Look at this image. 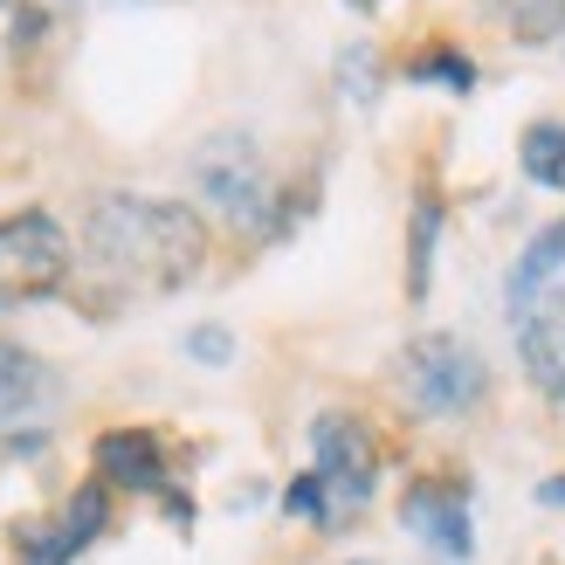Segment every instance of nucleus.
I'll return each instance as SVG.
<instances>
[{
    "instance_id": "f257e3e1",
    "label": "nucleus",
    "mask_w": 565,
    "mask_h": 565,
    "mask_svg": "<svg viewBox=\"0 0 565 565\" xmlns=\"http://www.w3.org/2000/svg\"><path fill=\"white\" fill-rule=\"evenodd\" d=\"M83 269L90 303H146L173 297L207 269V221L186 201L159 193H97L83 214Z\"/></svg>"
},
{
    "instance_id": "f03ea898",
    "label": "nucleus",
    "mask_w": 565,
    "mask_h": 565,
    "mask_svg": "<svg viewBox=\"0 0 565 565\" xmlns=\"http://www.w3.org/2000/svg\"><path fill=\"white\" fill-rule=\"evenodd\" d=\"M193 186H201V201L248 242H282L310 214V193L290 186V180H276L269 152L248 131L201 138V152H193Z\"/></svg>"
},
{
    "instance_id": "7ed1b4c3",
    "label": "nucleus",
    "mask_w": 565,
    "mask_h": 565,
    "mask_svg": "<svg viewBox=\"0 0 565 565\" xmlns=\"http://www.w3.org/2000/svg\"><path fill=\"white\" fill-rule=\"evenodd\" d=\"M503 310H511L524 373L558 401L565 393V221H545L524 242V256L503 276Z\"/></svg>"
},
{
    "instance_id": "20e7f679",
    "label": "nucleus",
    "mask_w": 565,
    "mask_h": 565,
    "mask_svg": "<svg viewBox=\"0 0 565 565\" xmlns=\"http://www.w3.org/2000/svg\"><path fill=\"white\" fill-rule=\"evenodd\" d=\"M70 276H76V248L63 235V221L42 214V207L0 214V310L63 297Z\"/></svg>"
},
{
    "instance_id": "39448f33",
    "label": "nucleus",
    "mask_w": 565,
    "mask_h": 565,
    "mask_svg": "<svg viewBox=\"0 0 565 565\" xmlns=\"http://www.w3.org/2000/svg\"><path fill=\"white\" fill-rule=\"evenodd\" d=\"M401 386L420 414L462 420L490 401V365H483V352H469L456 331H420L401 352Z\"/></svg>"
},
{
    "instance_id": "423d86ee",
    "label": "nucleus",
    "mask_w": 565,
    "mask_h": 565,
    "mask_svg": "<svg viewBox=\"0 0 565 565\" xmlns=\"http://www.w3.org/2000/svg\"><path fill=\"white\" fill-rule=\"evenodd\" d=\"M310 476L324 483L331 518L352 524L365 503H373V490H380V435L365 428L359 414H345V407L318 414L310 420Z\"/></svg>"
},
{
    "instance_id": "0eeeda50",
    "label": "nucleus",
    "mask_w": 565,
    "mask_h": 565,
    "mask_svg": "<svg viewBox=\"0 0 565 565\" xmlns=\"http://www.w3.org/2000/svg\"><path fill=\"white\" fill-rule=\"evenodd\" d=\"M55 407H63V380H55V365L42 352L14 345V338H0V441H8V448H35Z\"/></svg>"
},
{
    "instance_id": "6e6552de",
    "label": "nucleus",
    "mask_w": 565,
    "mask_h": 565,
    "mask_svg": "<svg viewBox=\"0 0 565 565\" xmlns=\"http://www.w3.org/2000/svg\"><path fill=\"white\" fill-rule=\"evenodd\" d=\"M401 524L435 558H448V565L476 558V511H469V483H462V476H414L407 497H401Z\"/></svg>"
},
{
    "instance_id": "1a4fd4ad",
    "label": "nucleus",
    "mask_w": 565,
    "mask_h": 565,
    "mask_svg": "<svg viewBox=\"0 0 565 565\" xmlns=\"http://www.w3.org/2000/svg\"><path fill=\"white\" fill-rule=\"evenodd\" d=\"M104 531H110V490L90 476V483H76L63 497V511H55V518L21 524L14 531V552H21V565H76L83 552L104 539Z\"/></svg>"
},
{
    "instance_id": "9d476101",
    "label": "nucleus",
    "mask_w": 565,
    "mask_h": 565,
    "mask_svg": "<svg viewBox=\"0 0 565 565\" xmlns=\"http://www.w3.org/2000/svg\"><path fill=\"white\" fill-rule=\"evenodd\" d=\"M97 483L131 490V497H173V469H166V441L152 428H104L90 441Z\"/></svg>"
},
{
    "instance_id": "9b49d317",
    "label": "nucleus",
    "mask_w": 565,
    "mask_h": 565,
    "mask_svg": "<svg viewBox=\"0 0 565 565\" xmlns=\"http://www.w3.org/2000/svg\"><path fill=\"white\" fill-rule=\"evenodd\" d=\"M441 221H448L441 193H435V186H420V193H414V214H407V303H428V290H435Z\"/></svg>"
},
{
    "instance_id": "f8f14e48",
    "label": "nucleus",
    "mask_w": 565,
    "mask_h": 565,
    "mask_svg": "<svg viewBox=\"0 0 565 565\" xmlns=\"http://www.w3.org/2000/svg\"><path fill=\"white\" fill-rule=\"evenodd\" d=\"M518 166H524L531 186L565 193V118H531L518 138Z\"/></svg>"
},
{
    "instance_id": "ddd939ff",
    "label": "nucleus",
    "mask_w": 565,
    "mask_h": 565,
    "mask_svg": "<svg viewBox=\"0 0 565 565\" xmlns=\"http://www.w3.org/2000/svg\"><path fill=\"white\" fill-rule=\"evenodd\" d=\"M476 55H462L456 42H428L420 55H407V83H420V90H448V97H469L476 90Z\"/></svg>"
},
{
    "instance_id": "4468645a",
    "label": "nucleus",
    "mask_w": 565,
    "mask_h": 565,
    "mask_svg": "<svg viewBox=\"0 0 565 565\" xmlns=\"http://www.w3.org/2000/svg\"><path fill=\"white\" fill-rule=\"evenodd\" d=\"M497 21L511 28V42L524 49H552L565 42V0H490Z\"/></svg>"
},
{
    "instance_id": "2eb2a0df",
    "label": "nucleus",
    "mask_w": 565,
    "mask_h": 565,
    "mask_svg": "<svg viewBox=\"0 0 565 565\" xmlns=\"http://www.w3.org/2000/svg\"><path fill=\"white\" fill-rule=\"evenodd\" d=\"M338 90H345V104L373 110V104H380V90H386V55H380L373 42L338 49Z\"/></svg>"
},
{
    "instance_id": "dca6fc26",
    "label": "nucleus",
    "mask_w": 565,
    "mask_h": 565,
    "mask_svg": "<svg viewBox=\"0 0 565 565\" xmlns=\"http://www.w3.org/2000/svg\"><path fill=\"white\" fill-rule=\"evenodd\" d=\"M282 518H290V524H310V531H338V518H331V497H324V483H318L310 469L282 483Z\"/></svg>"
},
{
    "instance_id": "f3484780",
    "label": "nucleus",
    "mask_w": 565,
    "mask_h": 565,
    "mask_svg": "<svg viewBox=\"0 0 565 565\" xmlns=\"http://www.w3.org/2000/svg\"><path fill=\"white\" fill-rule=\"evenodd\" d=\"M186 359L207 365V373L235 365V331H228V324H193V331H186Z\"/></svg>"
},
{
    "instance_id": "a211bd4d",
    "label": "nucleus",
    "mask_w": 565,
    "mask_h": 565,
    "mask_svg": "<svg viewBox=\"0 0 565 565\" xmlns=\"http://www.w3.org/2000/svg\"><path fill=\"white\" fill-rule=\"evenodd\" d=\"M539 503H565V476H545V483H539Z\"/></svg>"
},
{
    "instance_id": "6ab92c4d",
    "label": "nucleus",
    "mask_w": 565,
    "mask_h": 565,
    "mask_svg": "<svg viewBox=\"0 0 565 565\" xmlns=\"http://www.w3.org/2000/svg\"><path fill=\"white\" fill-rule=\"evenodd\" d=\"M352 8H359V14H373V8H380V0H352Z\"/></svg>"
},
{
    "instance_id": "aec40b11",
    "label": "nucleus",
    "mask_w": 565,
    "mask_h": 565,
    "mask_svg": "<svg viewBox=\"0 0 565 565\" xmlns=\"http://www.w3.org/2000/svg\"><path fill=\"white\" fill-rule=\"evenodd\" d=\"M352 565H380V558H352Z\"/></svg>"
},
{
    "instance_id": "412c9836",
    "label": "nucleus",
    "mask_w": 565,
    "mask_h": 565,
    "mask_svg": "<svg viewBox=\"0 0 565 565\" xmlns=\"http://www.w3.org/2000/svg\"><path fill=\"white\" fill-rule=\"evenodd\" d=\"M558 401H565V393H558Z\"/></svg>"
}]
</instances>
